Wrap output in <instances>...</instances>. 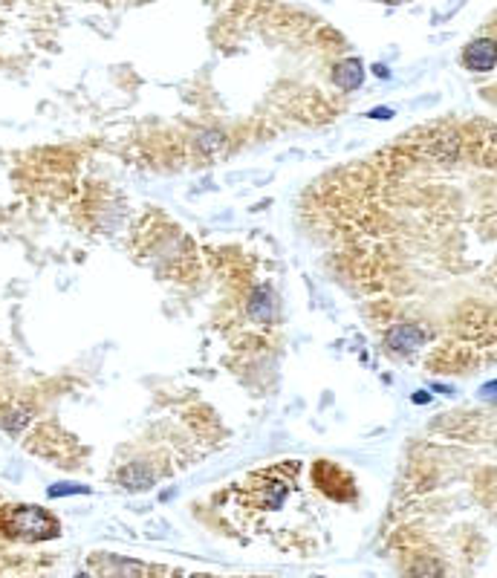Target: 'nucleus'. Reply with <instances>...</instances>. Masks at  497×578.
Instances as JSON below:
<instances>
[{"label": "nucleus", "instance_id": "nucleus-1", "mask_svg": "<svg viewBox=\"0 0 497 578\" xmlns=\"http://www.w3.org/2000/svg\"><path fill=\"white\" fill-rule=\"evenodd\" d=\"M0 529L21 541H50L58 535V520L38 506H9L0 512Z\"/></svg>", "mask_w": 497, "mask_h": 578}, {"label": "nucleus", "instance_id": "nucleus-2", "mask_svg": "<svg viewBox=\"0 0 497 578\" xmlns=\"http://www.w3.org/2000/svg\"><path fill=\"white\" fill-rule=\"evenodd\" d=\"M463 64L474 73H488L497 67V41L491 38H480V41H471L466 53H463Z\"/></svg>", "mask_w": 497, "mask_h": 578}, {"label": "nucleus", "instance_id": "nucleus-3", "mask_svg": "<svg viewBox=\"0 0 497 578\" xmlns=\"http://www.w3.org/2000/svg\"><path fill=\"white\" fill-rule=\"evenodd\" d=\"M422 341H425V333H422L417 324H396V327L388 333V344H390V350H396V353H411V350L422 347Z\"/></svg>", "mask_w": 497, "mask_h": 578}, {"label": "nucleus", "instance_id": "nucleus-4", "mask_svg": "<svg viewBox=\"0 0 497 578\" xmlns=\"http://www.w3.org/2000/svg\"><path fill=\"white\" fill-rule=\"evenodd\" d=\"M361 81H365V67H361V61L347 58V61H341L336 67V84L341 87V90L353 93V90H358V87H361Z\"/></svg>", "mask_w": 497, "mask_h": 578}, {"label": "nucleus", "instance_id": "nucleus-5", "mask_svg": "<svg viewBox=\"0 0 497 578\" xmlns=\"http://www.w3.org/2000/svg\"><path fill=\"white\" fill-rule=\"evenodd\" d=\"M119 480L124 488H130V492H145V488H151V483H154V471L145 469L142 463H130L122 469Z\"/></svg>", "mask_w": 497, "mask_h": 578}, {"label": "nucleus", "instance_id": "nucleus-6", "mask_svg": "<svg viewBox=\"0 0 497 578\" xmlns=\"http://www.w3.org/2000/svg\"><path fill=\"white\" fill-rule=\"evenodd\" d=\"M249 316L257 321H269L275 316V292L269 287H257L252 301H249Z\"/></svg>", "mask_w": 497, "mask_h": 578}, {"label": "nucleus", "instance_id": "nucleus-7", "mask_svg": "<svg viewBox=\"0 0 497 578\" xmlns=\"http://www.w3.org/2000/svg\"><path fill=\"white\" fill-rule=\"evenodd\" d=\"M50 498H67V495H90V486H81V483H55L50 486Z\"/></svg>", "mask_w": 497, "mask_h": 578}, {"label": "nucleus", "instance_id": "nucleus-8", "mask_svg": "<svg viewBox=\"0 0 497 578\" xmlns=\"http://www.w3.org/2000/svg\"><path fill=\"white\" fill-rule=\"evenodd\" d=\"M439 575H442V569L437 561H419L414 567V578H439Z\"/></svg>", "mask_w": 497, "mask_h": 578}, {"label": "nucleus", "instance_id": "nucleus-9", "mask_svg": "<svg viewBox=\"0 0 497 578\" xmlns=\"http://www.w3.org/2000/svg\"><path fill=\"white\" fill-rule=\"evenodd\" d=\"M480 396H483V399H497V382L483 385V387H480Z\"/></svg>", "mask_w": 497, "mask_h": 578}, {"label": "nucleus", "instance_id": "nucleus-10", "mask_svg": "<svg viewBox=\"0 0 497 578\" xmlns=\"http://www.w3.org/2000/svg\"><path fill=\"white\" fill-rule=\"evenodd\" d=\"M390 116H393L390 107H376V110H370V119H390Z\"/></svg>", "mask_w": 497, "mask_h": 578}, {"label": "nucleus", "instance_id": "nucleus-11", "mask_svg": "<svg viewBox=\"0 0 497 578\" xmlns=\"http://www.w3.org/2000/svg\"><path fill=\"white\" fill-rule=\"evenodd\" d=\"M373 73H376L379 78H390V70H388L385 64H376V67H373Z\"/></svg>", "mask_w": 497, "mask_h": 578}, {"label": "nucleus", "instance_id": "nucleus-12", "mask_svg": "<svg viewBox=\"0 0 497 578\" xmlns=\"http://www.w3.org/2000/svg\"><path fill=\"white\" fill-rule=\"evenodd\" d=\"M414 402H419V405H422V402H428V393H422V390H419V393L414 396Z\"/></svg>", "mask_w": 497, "mask_h": 578}, {"label": "nucleus", "instance_id": "nucleus-13", "mask_svg": "<svg viewBox=\"0 0 497 578\" xmlns=\"http://www.w3.org/2000/svg\"><path fill=\"white\" fill-rule=\"evenodd\" d=\"M75 578H90V575H87V572H78V575H75Z\"/></svg>", "mask_w": 497, "mask_h": 578}]
</instances>
